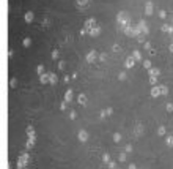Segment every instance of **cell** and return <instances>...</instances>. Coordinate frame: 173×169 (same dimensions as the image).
I'll use <instances>...</instances> for the list:
<instances>
[{
  "label": "cell",
  "mask_w": 173,
  "mask_h": 169,
  "mask_svg": "<svg viewBox=\"0 0 173 169\" xmlns=\"http://www.w3.org/2000/svg\"><path fill=\"white\" fill-rule=\"evenodd\" d=\"M113 138H115V141H116V142H118V141H120V139H121V138H120V135H115V136H113Z\"/></svg>",
  "instance_id": "23"
},
{
  "label": "cell",
  "mask_w": 173,
  "mask_h": 169,
  "mask_svg": "<svg viewBox=\"0 0 173 169\" xmlns=\"http://www.w3.org/2000/svg\"><path fill=\"white\" fill-rule=\"evenodd\" d=\"M52 59H58V51H52Z\"/></svg>",
  "instance_id": "15"
},
{
  "label": "cell",
  "mask_w": 173,
  "mask_h": 169,
  "mask_svg": "<svg viewBox=\"0 0 173 169\" xmlns=\"http://www.w3.org/2000/svg\"><path fill=\"white\" fill-rule=\"evenodd\" d=\"M33 21V13L29 11V13H25V22H32Z\"/></svg>",
  "instance_id": "7"
},
{
  "label": "cell",
  "mask_w": 173,
  "mask_h": 169,
  "mask_svg": "<svg viewBox=\"0 0 173 169\" xmlns=\"http://www.w3.org/2000/svg\"><path fill=\"white\" fill-rule=\"evenodd\" d=\"M106 59H107L106 54H101V55H99V60H106Z\"/></svg>",
  "instance_id": "18"
},
{
  "label": "cell",
  "mask_w": 173,
  "mask_h": 169,
  "mask_svg": "<svg viewBox=\"0 0 173 169\" xmlns=\"http://www.w3.org/2000/svg\"><path fill=\"white\" fill-rule=\"evenodd\" d=\"M159 90H161V89L154 87V89H153V92H151V95H153V96H157V95H159Z\"/></svg>",
  "instance_id": "11"
},
{
  "label": "cell",
  "mask_w": 173,
  "mask_h": 169,
  "mask_svg": "<svg viewBox=\"0 0 173 169\" xmlns=\"http://www.w3.org/2000/svg\"><path fill=\"white\" fill-rule=\"evenodd\" d=\"M32 44V40L30 38H24V47H29Z\"/></svg>",
  "instance_id": "10"
},
{
  "label": "cell",
  "mask_w": 173,
  "mask_h": 169,
  "mask_svg": "<svg viewBox=\"0 0 173 169\" xmlns=\"http://www.w3.org/2000/svg\"><path fill=\"white\" fill-rule=\"evenodd\" d=\"M79 3H87V0H77Z\"/></svg>",
  "instance_id": "24"
},
{
  "label": "cell",
  "mask_w": 173,
  "mask_h": 169,
  "mask_svg": "<svg viewBox=\"0 0 173 169\" xmlns=\"http://www.w3.org/2000/svg\"><path fill=\"white\" fill-rule=\"evenodd\" d=\"M170 51H173V44H171V46H170Z\"/></svg>",
  "instance_id": "25"
},
{
  "label": "cell",
  "mask_w": 173,
  "mask_h": 169,
  "mask_svg": "<svg viewBox=\"0 0 173 169\" xmlns=\"http://www.w3.org/2000/svg\"><path fill=\"white\" fill-rule=\"evenodd\" d=\"M138 29H140V30H143L145 33H148V32H150L148 25H147V22H143V21H140V22H138Z\"/></svg>",
  "instance_id": "2"
},
{
  "label": "cell",
  "mask_w": 173,
  "mask_h": 169,
  "mask_svg": "<svg viewBox=\"0 0 173 169\" xmlns=\"http://www.w3.org/2000/svg\"><path fill=\"white\" fill-rule=\"evenodd\" d=\"M143 65H145V68H150V67H151V62H150V60H145Z\"/></svg>",
  "instance_id": "14"
},
{
  "label": "cell",
  "mask_w": 173,
  "mask_h": 169,
  "mask_svg": "<svg viewBox=\"0 0 173 169\" xmlns=\"http://www.w3.org/2000/svg\"><path fill=\"white\" fill-rule=\"evenodd\" d=\"M134 62H135L134 57H129V59L126 60V68H132V67H134Z\"/></svg>",
  "instance_id": "4"
},
{
  "label": "cell",
  "mask_w": 173,
  "mask_h": 169,
  "mask_svg": "<svg viewBox=\"0 0 173 169\" xmlns=\"http://www.w3.org/2000/svg\"><path fill=\"white\" fill-rule=\"evenodd\" d=\"M79 101H80L82 104H85V96H84V95H80V96H79Z\"/></svg>",
  "instance_id": "16"
},
{
  "label": "cell",
  "mask_w": 173,
  "mask_h": 169,
  "mask_svg": "<svg viewBox=\"0 0 173 169\" xmlns=\"http://www.w3.org/2000/svg\"><path fill=\"white\" fill-rule=\"evenodd\" d=\"M99 32H101V29H99V27H94V29H91V30H90V35H91V37H98V35H99Z\"/></svg>",
  "instance_id": "5"
},
{
  "label": "cell",
  "mask_w": 173,
  "mask_h": 169,
  "mask_svg": "<svg viewBox=\"0 0 173 169\" xmlns=\"http://www.w3.org/2000/svg\"><path fill=\"white\" fill-rule=\"evenodd\" d=\"M94 25H96V21L94 19H88L87 22H85V29L87 30H91V29H94Z\"/></svg>",
  "instance_id": "1"
},
{
  "label": "cell",
  "mask_w": 173,
  "mask_h": 169,
  "mask_svg": "<svg viewBox=\"0 0 173 169\" xmlns=\"http://www.w3.org/2000/svg\"><path fill=\"white\" fill-rule=\"evenodd\" d=\"M145 13H147V15H151V13H153V3H151V2H148V3H147Z\"/></svg>",
  "instance_id": "6"
},
{
  "label": "cell",
  "mask_w": 173,
  "mask_h": 169,
  "mask_svg": "<svg viewBox=\"0 0 173 169\" xmlns=\"http://www.w3.org/2000/svg\"><path fill=\"white\" fill-rule=\"evenodd\" d=\"M132 57H134L135 60H140V59H142V55H140V51H134V52H132Z\"/></svg>",
  "instance_id": "9"
},
{
  "label": "cell",
  "mask_w": 173,
  "mask_h": 169,
  "mask_svg": "<svg viewBox=\"0 0 173 169\" xmlns=\"http://www.w3.org/2000/svg\"><path fill=\"white\" fill-rule=\"evenodd\" d=\"M120 79L124 81V79H126V74H124V73H120Z\"/></svg>",
  "instance_id": "19"
},
{
  "label": "cell",
  "mask_w": 173,
  "mask_h": 169,
  "mask_svg": "<svg viewBox=\"0 0 173 169\" xmlns=\"http://www.w3.org/2000/svg\"><path fill=\"white\" fill-rule=\"evenodd\" d=\"M71 96H73V95H71V90H69V92H66V100H68V101L71 100Z\"/></svg>",
  "instance_id": "17"
},
{
  "label": "cell",
  "mask_w": 173,
  "mask_h": 169,
  "mask_svg": "<svg viewBox=\"0 0 173 169\" xmlns=\"http://www.w3.org/2000/svg\"><path fill=\"white\" fill-rule=\"evenodd\" d=\"M36 71H38V73H43V65H39V67L36 68Z\"/></svg>",
  "instance_id": "22"
},
{
  "label": "cell",
  "mask_w": 173,
  "mask_h": 169,
  "mask_svg": "<svg viewBox=\"0 0 173 169\" xmlns=\"http://www.w3.org/2000/svg\"><path fill=\"white\" fill-rule=\"evenodd\" d=\"M145 49H148V51H151V44H150V43H145Z\"/></svg>",
  "instance_id": "21"
},
{
  "label": "cell",
  "mask_w": 173,
  "mask_h": 169,
  "mask_svg": "<svg viewBox=\"0 0 173 169\" xmlns=\"http://www.w3.org/2000/svg\"><path fill=\"white\" fill-rule=\"evenodd\" d=\"M159 16H161L162 19H165V18H167V13H165L164 10H161V11H159Z\"/></svg>",
  "instance_id": "12"
},
{
  "label": "cell",
  "mask_w": 173,
  "mask_h": 169,
  "mask_svg": "<svg viewBox=\"0 0 173 169\" xmlns=\"http://www.w3.org/2000/svg\"><path fill=\"white\" fill-rule=\"evenodd\" d=\"M47 77H49L47 74H41V77H39V79H41V82H47Z\"/></svg>",
  "instance_id": "13"
},
{
  "label": "cell",
  "mask_w": 173,
  "mask_h": 169,
  "mask_svg": "<svg viewBox=\"0 0 173 169\" xmlns=\"http://www.w3.org/2000/svg\"><path fill=\"white\" fill-rule=\"evenodd\" d=\"M51 82H57V77H55L54 74H51Z\"/></svg>",
  "instance_id": "20"
},
{
  "label": "cell",
  "mask_w": 173,
  "mask_h": 169,
  "mask_svg": "<svg viewBox=\"0 0 173 169\" xmlns=\"http://www.w3.org/2000/svg\"><path fill=\"white\" fill-rule=\"evenodd\" d=\"M94 59H96V54H94V51H90L88 52V55H87V62H94Z\"/></svg>",
  "instance_id": "3"
},
{
  "label": "cell",
  "mask_w": 173,
  "mask_h": 169,
  "mask_svg": "<svg viewBox=\"0 0 173 169\" xmlns=\"http://www.w3.org/2000/svg\"><path fill=\"white\" fill-rule=\"evenodd\" d=\"M162 32H173V27L168 25V24H164L162 25Z\"/></svg>",
  "instance_id": "8"
}]
</instances>
